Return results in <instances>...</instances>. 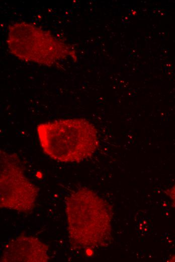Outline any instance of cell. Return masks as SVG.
I'll use <instances>...</instances> for the list:
<instances>
[{
	"mask_svg": "<svg viewBox=\"0 0 175 262\" xmlns=\"http://www.w3.org/2000/svg\"><path fill=\"white\" fill-rule=\"evenodd\" d=\"M69 242L74 250L108 246L112 240L113 210L93 190L78 189L65 200Z\"/></svg>",
	"mask_w": 175,
	"mask_h": 262,
	"instance_id": "cell-1",
	"label": "cell"
},
{
	"mask_svg": "<svg viewBox=\"0 0 175 262\" xmlns=\"http://www.w3.org/2000/svg\"><path fill=\"white\" fill-rule=\"evenodd\" d=\"M36 130L44 153L59 162H80L93 156L100 146L96 126L83 118L41 123Z\"/></svg>",
	"mask_w": 175,
	"mask_h": 262,
	"instance_id": "cell-2",
	"label": "cell"
},
{
	"mask_svg": "<svg viewBox=\"0 0 175 262\" xmlns=\"http://www.w3.org/2000/svg\"><path fill=\"white\" fill-rule=\"evenodd\" d=\"M7 43L12 54L27 62L52 66L70 57L77 59L75 50L69 44L50 31L27 22L9 26Z\"/></svg>",
	"mask_w": 175,
	"mask_h": 262,
	"instance_id": "cell-3",
	"label": "cell"
},
{
	"mask_svg": "<svg viewBox=\"0 0 175 262\" xmlns=\"http://www.w3.org/2000/svg\"><path fill=\"white\" fill-rule=\"evenodd\" d=\"M0 159L1 208L31 212L39 189L26 176L17 154L1 150Z\"/></svg>",
	"mask_w": 175,
	"mask_h": 262,
	"instance_id": "cell-4",
	"label": "cell"
},
{
	"mask_svg": "<svg viewBox=\"0 0 175 262\" xmlns=\"http://www.w3.org/2000/svg\"><path fill=\"white\" fill-rule=\"evenodd\" d=\"M48 248L38 238L22 234L5 245L1 261H47Z\"/></svg>",
	"mask_w": 175,
	"mask_h": 262,
	"instance_id": "cell-5",
	"label": "cell"
},
{
	"mask_svg": "<svg viewBox=\"0 0 175 262\" xmlns=\"http://www.w3.org/2000/svg\"><path fill=\"white\" fill-rule=\"evenodd\" d=\"M165 193L170 198L173 206L175 207V183L170 188L166 189Z\"/></svg>",
	"mask_w": 175,
	"mask_h": 262,
	"instance_id": "cell-6",
	"label": "cell"
},
{
	"mask_svg": "<svg viewBox=\"0 0 175 262\" xmlns=\"http://www.w3.org/2000/svg\"><path fill=\"white\" fill-rule=\"evenodd\" d=\"M86 254L88 256L92 255L93 253V249L90 248H86L85 249Z\"/></svg>",
	"mask_w": 175,
	"mask_h": 262,
	"instance_id": "cell-7",
	"label": "cell"
},
{
	"mask_svg": "<svg viewBox=\"0 0 175 262\" xmlns=\"http://www.w3.org/2000/svg\"><path fill=\"white\" fill-rule=\"evenodd\" d=\"M36 176L38 178H42V172H40V171H37V172H36Z\"/></svg>",
	"mask_w": 175,
	"mask_h": 262,
	"instance_id": "cell-8",
	"label": "cell"
},
{
	"mask_svg": "<svg viewBox=\"0 0 175 262\" xmlns=\"http://www.w3.org/2000/svg\"><path fill=\"white\" fill-rule=\"evenodd\" d=\"M168 261H175V255H173L170 257L168 259Z\"/></svg>",
	"mask_w": 175,
	"mask_h": 262,
	"instance_id": "cell-9",
	"label": "cell"
}]
</instances>
